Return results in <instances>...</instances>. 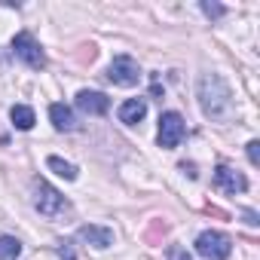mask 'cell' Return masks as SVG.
Masks as SVG:
<instances>
[{"label":"cell","mask_w":260,"mask_h":260,"mask_svg":"<svg viewBox=\"0 0 260 260\" xmlns=\"http://www.w3.org/2000/svg\"><path fill=\"white\" fill-rule=\"evenodd\" d=\"M196 95H199V107L208 119L226 122L233 116V92H230V86L220 74H202L199 86H196Z\"/></svg>","instance_id":"6da1fadb"},{"label":"cell","mask_w":260,"mask_h":260,"mask_svg":"<svg viewBox=\"0 0 260 260\" xmlns=\"http://www.w3.org/2000/svg\"><path fill=\"white\" fill-rule=\"evenodd\" d=\"M230 251H233L230 236H223V233H217V230H205V233H199V239H196V254H199L202 260H226Z\"/></svg>","instance_id":"7a4b0ae2"},{"label":"cell","mask_w":260,"mask_h":260,"mask_svg":"<svg viewBox=\"0 0 260 260\" xmlns=\"http://www.w3.org/2000/svg\"><path fill=\"white\" fill-rule=\"evenodd\" d=\"M184 135H187V122H184V116H181V113L169 110V113H162V116H159V132H156L159 147L175 150V147L184 141Z\"/></svg>","instance_id":"3957f363"},{"label":"cell","mask_w":260,"mask_h":260,"mask_svg":"<svg viewBox=\"0 0 260 260\" xmlns=\"http://www.w3.org/2000/svg\"><path fill=\"white\" fill-rule=\"evenodd\" d=\"M13 55H16L19 61H25L28 68H34V71H40V68L46 64V52L40 49V43H37L34 34H28V31H19V34L13 37Z\"/></svg>","instance_id":"277c9868"},{"label":"cell","mask_w":260,"mask_h":260,"mask_svg":"<svg viewBox=\"0 0 260 260\" xmlns=\"http://www.w3.org/2000/svg\"><path fill=\"white\" fill-rule=\"evenodd\" d=\"M34 208H37L43 217H58V214L68 208V202H64V196H61L55 187H49L46 181H34Z\"/></svg>","instance_id":"5b68a950"},{"label":"cell","mask_w":260,"mask_h":260,"mask_svg":"<svg viewBox=\"0 0 260 260\" xmlns=\"http://www.w3.org/2000/svg\"><path fill=\"white\" fill-rule=\"evenodd\" d=\"M107 80L113 83V86H138V80H141V68H138V61L132 58V55H116L113 61H110V68H107Z\"/></svg>","instance_id":"8992f818"},{"label":"cell","mask_w":260,"mask_h":260,"mask_svg":"<svg viewBox=\"0 0 260 260\" xmlns=\"http://www.w3.org/2000/svg\"><path fill=\"white\" fill-rule=\"evenodd\" d=\"M214 187L223 190V193H230V196H236V193H245L248 190V181H245L242 172H236L230 166H217L214 169Z\"/></svg>","instance_id":"52a82bcc"},{"label":"cell","mask_w":260,"mask_h":260,"mask_svg":"<svg viewBox=\"0 0 260 260\" xmlns=\"http://www.w3.org/2000/svg\"><path fill=\"white\" fill-rule=\"evenodd\" d=\"M77 107H80L83 113H89V116H101V113H107L110 98H107L104 92H89V89H80V92H77Z\"/></svg>","instance_id":"ba28073f"},{"label":"cell","mask_w":260,"mask_h":260,"mask_svg":"<svg viewBox=\"0 0 260 260\" xmlns=\"http://www.w3.org/2000/svg\"><path fill=\"white\" fill-rule=\"evenodd\" d=\"M77 236H80L83 242H89L92 248H107V245H113V230H107V226L86 223V226L77 230Z\"/></svg>","instance_id":"9c48e42d"},{"label":"cell","mask_w":260,"mask_h":260,"mask_svg":"<svg viewBox=\"0 0 260 260\" xmlns=\"http://www.w3.org/2000/svg\"><path fill=\"white\" fill-rule=\"evenodd\" d=\"M144 116H147V101L144 98H128V101L119 104V122H125V125H135Z\"/></svg>","instance_id":"30bf717a"},{"label":"cell","mask_w":260,"mask_h":260,"mask_svg":"<svg viewBox=\"0 0 260 260\" xmlns=\"http://www.w3.org/2000/svg\"><path fill=\"white\" fill-rule=\"evenodd\" d=\"M49 119H52V125L58 128V132H74V128H77L74 110H71L68 104H61V101H55V104L49 107Z\"/></svg>","instance_id":"8fae6325"},{"label":"cell","mask_w":260,"mask_h":260,"mask_svg":"<svg viewBox=\"0 0 260 260\" xmlns=\"http://www.w3.org/2000/svg\"><path fill=\"white\" fill-rule=\"evenodd\" d=\"M10 119H13L16 128H22V132L34 128V122H37V116H34V110H31L28 104H16V107L10 110Z\"/></svg>","instance_id":"7c38bea8"},{"label":"cell","mask_w":260,"mask_h":260,"mask_svg":"<svg viewBox=\"0 0 260 260\" xmlns=\"http://www.w3.org/2000/svg\"><path fill=\"white\" fill-rule=\"evenodd\" d=\"M22 254V242L16 236H0V260H16Z\"/></svg>","instance_id":"4fadbf2b"},{"label":"cell","mask_w":260,"mask_h":260,"mask_svg":"<svg viewBox=\"0 0 260 260\" xmlns=\"http://www.w3.org/2000/svg\"><path fill=\"white\" fill-rule=\"evenodd\" d=\"M46 166H49L55 175H61V178H68V181H77V169H74L71 162H64L61 156H49V159H46Z\"/></svg>","instance_id":"5bb4252c"},{"label":"cell","mask_w":260,"mask_h":260,"mask_svg":"<svg viewBox=\"0 0 260 260\" xmlns=\"http://www.w3.org/2000/svg\"><path fill=\"white\" fill-rule=\"evenodd\" d=\"M166 257H169V260H193V257H190V251H187V248H181V245H169Z\"/></svg>","instance_id":"9a60e30c"},{"label":"cell","mask_w":260,"mask_h":260,"mask_svg":"<svg viewBox=\"0 0 260 260\" xmlns=\"http://www.w3.org/2000/svg\"><path fill=\"white\" fill-rule=\"evenodd\" d=\"M202 13H205L208 19H220V16L226 13V7H220V4H202Z\"/></svg>","instance_id":"2e32d148"},{"label":"cell","mask_w":260,"mask_h":260,"mask_svg":"<svg viewBox=\"0 0 260 260\" xmlns=\"http://www.w3.org/2000/svg\"><path fill=\"white\" fill-rule=\"evenodd\" d=\"M248 159L251 166H260V141H248Z\"/></svg>","instance_id":"e0dca14e"},{"label":"cell","mask_w":260,"mask_h":260,"mask_svg":"<svg viewBox=\"0 0 260 260\" xmlns=\"http://www.w3.org/2000/svg\"><path fill=\"white\" fill-rule=\"evenodd\" d=\"M58 254H61L64 260H74V251L68 248V242H61V245H58Z\"/></svg>","instance_id":"ac0fdd59"},{"label":"cell","mask_w":260,"mask_h":260,"mask_svg":"<svg viewBox=\"0 0 260 260\" xmlns=\"http://www.w3.org/2000/svg\"><path fill=\"white\" fill-rule=\"evenodd\" d=\"M245 223H251V226H257V214H254V211H245Z\"/></svg>","instance_id":"d6986e66"}]
</instances>
